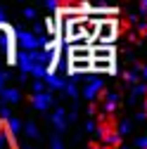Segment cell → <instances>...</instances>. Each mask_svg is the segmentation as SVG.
I'll list each match as a JSON object with an SVG mask.
<instances>
[{"label": "cell", "mask_w": 147, "mask_h": 149, "mask_svg": "<svg viewBox=\"0 0 147 149\" xmlns=\"http://www.w3.org/2000/svg\"><path fill=\"white\" fill-rule=\"evenodd\" d=\"M102 17L95 14H71L64 22V33L74 47H88V40H97Z\"/></svg>", "instance_id": "cell-1"}, {"label": "cell", "mask_w": 147, "mask_h": 149, "mask_svg": "<svg viewBox=\"0 0 147 149\" xmlns=\"http://www.w3.org/2000/svg\"><path fill=\"white\" fill-rule=\"evenodd\" d=\"M12 57H14V36L5 24H0V69L7 66Z\"/></svg>", "instance_id": "cell-2"}, {"label": "cell", "mask_w": 147, "mask_h": 149, "mask_svg": "<svg viewBox=\"0 0 147 149\" xmlns=\"http://www.w3.org/2000/svg\"><path fill=\"white\" fill-rule=\"evenodd\" d=\"M116 38V22L112 17H102V24H100V31H97V43H112Z\"/></svg>", "instance_id": "cell-3"}, {"label": "cell", "mask_w": 147, "mask_h": 149, "mask_svg": "<svg viewBox=\"0 0 147 149\" xmlns=\"http://www.w3.org/2000/svg\"><path fill=\"white\" fill-rule=\"evenodd\" d=\"M0 149H14V140L10 135L7 125H0Z\"/></svg>", "instance_id": "cell-4"}]
</instances>
